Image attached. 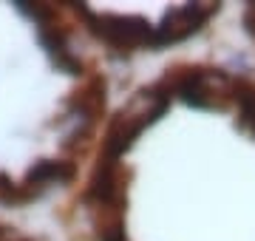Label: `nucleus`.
I'll use <instances>...</instances> for the list:
<instances>
[{
    "label": "nucleus",
    "mask_w": 255,
    "mask_h": 241,
    "mask_svg": "<svg viewBox=\"0 0 255 241\" xmlns=\"http://www.w3.org/2000/svg\"><path fill=\"white\" fill-rule=\"evenodd\" d=\"M51 213L63 241H255V80L162 63L117 94Z\"/></svg>",
    "instance_id": "f257e3e1"
},
{
    "label": "nucleus",
    "mask_w": 255,
    "mask_h": 241,
    "mask_svg": "<svg viewBox=\"0 0 255 241\" xmlns=\"http://www.w3.org/2000/svg\"><path fill=\"white\" fill-rule=\"evenodd\" d=\"M114 100V71L71 3L0 0V216L71 193Z\"/></svg>",
    "instance_id": "f03ea898"
},
{
    "label": "nucleus",
    "mask_w": 255,
    "mask_h": 241,
    "mask_svg": "<svg viewBox=\"0 0 255 241\" xmlns=\"http://www.w3.org/2000/svg\"><path fill=\"white\" fill-rule=\"evenodd\" d=\"M82 34L111 65L147 63L187 46L221 17V3H71Z\"/></svg>",
    "instance_id": "7ed1b4c3"
},
{
    "label": "nucleus",
    "mask_w": 255,
    "mask_h": 241,
    "mask_svg": "<svg viewBox=\"0 0 255 241\" xmlns=\"http://www.w3.org/2000/svg\"><path fill=\"white\" fill-rule=\"evenodd\" d=\"M0 241H54L11 216H0Z\"/></svg>",
    "instance_id": "20e7f679"
}]
</instances>
